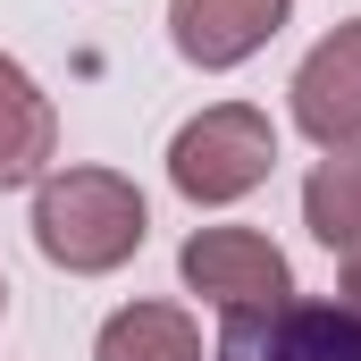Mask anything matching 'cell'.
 <instances>
[{"mask_svg":"<svg viewBox=\"0 0 361 361\" xmlns=\"http://www.w3.org/2000/svg\"><path fill=\"white\" fill-rule=\"evenodd\" d=\"M152 235V202L143 185L118 169H51L34 185V252L68 277H109L126 269Z\"/></svg>","mask_w":361,"mask_h":361,"instance_id":"6da1fadb","label":"cell"},{"mask_svg":"<svg viewBox=\"0 0 361 361\" xmlns=\"http://www.w3.org/2000/svg\"><path fill=\"white\" fill-rule=\"evenodd\" d=\"M277 169V118L252 101H210L169 135V185L193 210H227L244 193H261Z\"/></svg>","mask_w":361,"mask_h":361,"instance_id":"7a4b0ae2","label":"cell"},{"mask_svg":"<svg viewBox=\"0 0 361 361\" xmlns=\"http://www.w3.org/2000/svg\"><path fill=\"white\" fill-rule=\"evenodd\" d=\"M177 277H185V294L210 302L219 319H261L277 302H294V261L261 227H193L185 252H177Z\"/></svg>","mask_w":361,"mask_h":361,"instance_id":"3957f363","label":"cell"},{"mask_svg":"<svg viewBox=\"0 0 361 361\" xmlns=\"http://www.w3.org/2000/svg\"><path fill=\"white\" fill-rule=\"evenodd\" d=\"M210 361H361V302L353 294H336V302L294 294L261 319H227Z\"/></svg>","mask_w":361,"mask_h":361,"instance_id":"277c9868","label":"cell"},{"mask_svg":"<svg viewBox=\"0 0 361 361\" xmlns=\"http://www.w3.org/2000/svg\"><path fill=\"white\" fill-rule=\"evenodd\" d=\"M286 109L319 152H353L361 143V17H345L336 34H319L302 51V68L286 76Z\"/></svg>","mask_w":361,"mask_h":361,"instance_id":"5b68a950","label":"cell"},{"mask_svg":"<svg viewBox=\"0 0 361 361\" xmlns=\"http://www.w3.org/2000/svg\"><path fill=\"white\" fill-rule=\"evenodd\" d=\"M286 17H294V0H169V42L185 68L227 76V68L269 51L286 34Z\"/></svg>","mask_w":361,"mask_h":361,"instance_id":"8992f818","label":"cell"},{"mask_svg":"<svg viewBox=\"0 0 361 361\" xmlns=\"http://www.w3.org/2000/svg\"><path fill=\"white\" fill-rule=\"evenodd\" d=\"M51 169H59V101L25 59L0 51V193L42 185Z\"/></svg>","mask_w":361,"mask_h":361,"instance_id":"52a82bcc","label":"cell"},{"mask_svg":"<svg viewBox=\"0 0 361 361\" xmlns=\"http://www.w3.org/2000/svg\"><path fill=\"white\" fill-rule=\"evenodd\" d=\"M92 361H210V353H202V319L185 302H126L101 319Z\"/></svg>","mask_w":361,"mask_h":361,"instance_id":"ba28073f","label":"cell"},{"mask_svg":"<svg viewBox=\"0 0 361 361\" xmlns=\"http://www.w3.org/2000/svg\"><path fill=\"white\" fill-rule=\"evenodd\" d=\"M302 227H311V244H328L345 269H361V143L311 160V177H302Z\"/></svg>","mask_w":361,"mask_h":361,"instance_id":"9c48e42d","label":"cell"},{"mask_svg":"<svg viewBox=\"0 0 361 361\" xmlns=\"http://www.w3.org/2000/svg\"><path fill=\"white\" fill-rule=\"evenodd\" d=\"M345 294H353V302H361V269H345Z\"/></svg>","mask_w":361,"mask_h":361,"instance_id":"30bf717a","label":"cell"},{"mask_svg":"<svg viewBox=\"0 0 361 361\" xmlns=\"http://www.w3.org/2000/svg\"><path fill=\"white\" fill-rule=\"evenodd\" d=\"M0 319H8V269H0Z\"/></svg>","mask_w":361,"mask_h":361,"instance_id":"8fae6325","label":"cell"}]
</instances>
